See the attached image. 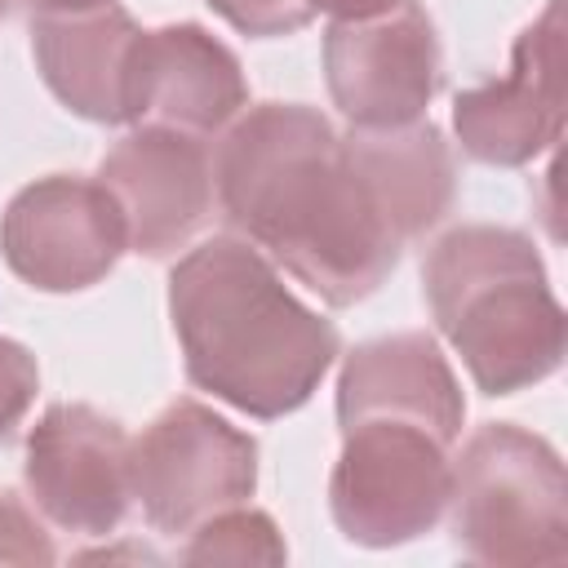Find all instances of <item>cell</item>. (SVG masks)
<instances>
[{
    "label": "cell",
    "mask_w": 568,
    "mask_h": 568,
    "mask_svg": "<svg viewBox=\"0 0 568 568\" xmlns=\"http://www.w3.org/2000/svg\"><path fill=\"white\" fill-rule=\"evenodd\" d=\"M213 200L328 306L377 293L408 248L351 142L302 102H257L226 124L213 146Z\"/></svg>",
    "instance_id": "6da1fadb"
},
{
    "label": "cell",
    "mask_w": 568,
    "mask_h": 568,
    "mask_svg": "<svg viewBox=\"0 0 568 568\" xmlns=\"http://www.w3.org/2000/svg\"><path fill=\"white\" fill-rule=\"evenodd\" d=\"M169 320L186 382L271 422L297 413L337 359V324L311 311L275 262L235 235H213L169 271Z\"/></svg>",
    "instance_id": "7a4b0ae2"
},
{
    "label": "cell",
    "mask_w": 568,
    "mask_h": 568,
    "mask_svg": "<svg viewBox=\"0 0 568 568\" xmlns=\"http://www.w3.org/2000/svg\"><path fill=\"white\" fill-rule=\"evenodd\" d=\"M426 306L484 395H515L564 364V306L537 244L515 226L466 222L422 262Z\"/></svg>",
    "instance_id": "3957f363"
},
{
    "label": "cell",
    "mask_w": 568,
    "mask_h": 568,
    "mask_svg": "<svg viewBox=\"0 0 568 568\" xmlns=\"http://www.w3.org/2000/svg\"><path fill=\"white\" fill-rule=\"evenodd\" d=\"M453 541L475 564H564L568 559V475L559 453L515 426H479L453 462Z\"/></svg>",
    "instance_id": "277c9868"
},
{
    "label": "cell",
    "mask_w": 568,
    "mask_h": 568,
    "mask_svg": "<svg viewBox=\"0 0 568 568\" xmlns=\"http://www.w3.org/2000/svg\"><path fill=\"white\" fill-rule=\"evenodd\" d=\"M439 435L417 422L368 417L342 426V453L328 475V510L346 541L386 550L430 532L448 506L453 462Z\"/></svg>",
    "instance_id": "5b68a950"
},
{
    "label": "cell",
    "mask_w": 568,
    "mask_h": 568,
    "mask_svg": "<svg viewBox=\"0 0 568 568\" xmlns=\"http://www.w3.org/2000/svg\"><path fill=\"white\" fill-rule=\"evenodd\" d=\"M133 501L164 537H186L209 515L257 488V439L200 399H173L129 444Z\"/></svg>",
    "instance_id": "8992f818"
},
{
    "label": "cell",
    "mask_w": 568,
    "mask_h": 568,
    "mask_svg": "<svg viewBox=\"0 0 568 568\" xmlns=\"http://www.w3.org/2000/svg\"><path fill=\"white\" fill-rule=\"evenodd\" d=\"M324 80L351 129H395L426 115L439 93V36L417 0L324 31Z\"/></svg>",
    "instance_id": "52a82bcc"
},
{
    "label": "cell",
    "mask_w": 568,
    "mask_h": 568,
    "mask_svg": "<svg viewBox=\"0 0 568 568\" xmlns=\"http://www.w3.org/2000/svg\"><path fill=\"white\" fill-rule=\"evenodd\" d=\"M124 248V217L111 191L93 178H36L0 213V257L40 293L93 288L111 275Z\"/></svg>",
    "instance_id": "ba28073f"
},
{
    "label": "cell",
    "mask_w": 568,
    "mask_h": 568,
    "mask_svg": "<svg viewBox=\"0 0 568 568\" xmlns=\"http://www.w3.org/2000/svg\"><path fill=\"white\" fill-rule=\"evenodd\" d=\"M129 430L93 404H49L27 430L22 484L31 506L62 532L106 537L133 501Z\"/></svg>",
    "instance_id": "9c48e42d"
},
{
    "label": "cell",
    "mask_w": 568,
    "mask_h": 568,
    "mask_svg": "<svg viewBox=\"0 0 568 568\" xmlns=\"http://www.w3.org/2000/svg\"><path fill=\"white\" fill-rule=\"evenodd\" d=\"M453 129L470 160L519 169L564 133V4L550 0L510 49L501 80L475 84L453 102Z\"/></svg>",
    "instance_id": "30bf717a"
},
{
    "label": "cell",
    "mask_w": 568,
    "mask_h": 568,
    "mask_svg": "<svg viewBox=\"0 0 568 568\" xmlns=\"http://www.w3.org/2000/svg\"><path fill=\"white\" fill-rule=\"evenodd\" d=\"M244 106L248 84L240 58L213 31L200 22L138 31L124 71V124L213 138Z\"/></svg>",
    "instance_id": "8fae6325"
},
{
    "label": "cell",
    "mask_w": 568,
    "mask_h": 568,
    "mask_svg": "<svg viewBox=\"0 0 568 568\" xmlns=\"http://www.w3.org/2000/svg\"><path fill=\"white\" fill-rule=\"evenodd\" d=\"M98 182L111 191L129 253L138 257L178 253L213 213V160L204 138L178 129H133L102 155Z\"/></svg>",
    "instance_id": "7c38bea8"
},
{
    "label": "cell",
    "mask_w": 568,
    "mask_h": 568,
    "mask_svg": "<svg viewBox=\"0 0 568 568\" xmlns=\"http://www.w3.org/2000/svg\"><path fill=\"white\" fill-rule=\"evenodd\" d=\"M368 417L417 422L444 444H457L466 399L453 364L430 333H390L359 342L337 373V426Z\"/></svg>",
    "instance_id": "4fadbf2b"
},
{
    "label": "cell",
    "mask_w": 568,
    "mask_h": 568,
    "mask_svg": "<svg viewBox=\"0 0 568 568\" xmlns=\"http://www.w3.org/2000/svg\"><path fill=\"white\" fill-rule=\"evenodd\" d=\"M138 31L133 13L115 0L84 13L31 18V53L67 111L93 124H124V71Z\"/></svg>",
    "instance_id": "5bb4252c"
},
{
    "label": "cell",
    "mask_w": 568,
    "mask_h": 568,
    "mask_svg": "<svg viewBox=\"0 0 568 568\" xmlns=\"http://www.w3.org/2000/svg\"><path fill=\"white\" fill-rule=\"evenodd\" d=\"M284 537L266 510L226 506L186 532L182 564H284Z\"/></svg>",
    "instance_id": "9a60e30c"
},
{
    "label": "cell",
    "mask_w": 568,
    "mask_h": 568,
    "mask_svg": "<svg viewBox=\"0 0 568 568\" xmlns=\"http://www.w3.org/2000/svg\"><path fill=\"white\" fill-rule=\"evenodd\" d=\"M209 9L217 18H226L235 31L271 40V36H293L302 27H311L315 9L306 0H209Z\"/></svg>",
    "instance_id": "2e32d148"
},
{
    "label": "cell",
    "mask_w": 568,
    "mask_h": 568,
    "mask_svg": "<svg viewBox=\"0 0 568 568\" xmlns=\"http://www.w3.org/2000/svg\"><path fill=\"white\" fill-rule=\"evenodd\" d=\"M36 390H40L36 355L22 342L0 337V444L22 426V417L36 404Z\"/></svg>",
    "instance_id": "e0dca14e"
},
{
    "label": "cell",
    "mask_w": 568,
    "mask_h": 568,
    "mask_svg": "<svg viewBox=\"0 0 568 568\" xmlns=\"http://www.w3.org/2000/svg\"><path fill=\"white\" fill-rule=\"evenodd\" d=\"M53 559H58V550H53L44 524L36 519V510L22 497L0 488V564L36 568V564H53Z\"/></svg>",
    "instance_id": "ac0fdd59"
},
{
    "label": "cell",
    "mask_w": 568,
    "mask_h": 568,
    "mask_svg": "<svg viewBox=\"0 0 568 568\" xmlns=\"http://www.w3.org/2000/svg\"><path fill=\"white\" fill-rule=\"evenodd\" d=\"M315 13H328L333 22L337 18H373V13H382V9H390L395 0H306Z\"/></svg>",
    "instance_id": "d6986e66"
},
{
    "label": "cell",
    "mask_w": 568,
    "mask_h": 568,
    "mask_svg": "<svg viewBox=\"0 0 568 568\" xmlns=\"http://www.w3.org/2000/svg\"><path fill=\"white\" fill-rule=\"evenodd\" d=\"M31 18H62V13H84V9H102L115 0H18Z\"/></svg>",
    "instance_id": "ffe728a7"
},
{
    "label": "cell",
    "mask_w": 568,
    "mask_h": 568,
    "mask_svg": "<svg viewBox=\"0 0 568 568\" xmlns=\"http://www.w3.org/2000/svg\"><path fill=\"white\" fill-rule=\"evenodd\" d=\"M0 13H4V0H0Z\"/></svg>",
    "instance_id": "44dd1931"
}]
</instances>
